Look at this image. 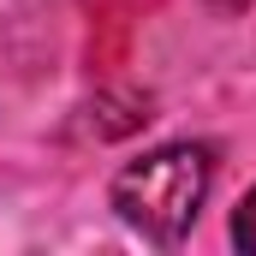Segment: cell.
Wrapping results in <instances>:
<instances>
[{
	"label": "cell",
	"instance_id": "cell-3",
	"mask_svg": "<svg viewBox=\"0 0 256 256\" xmlns=\"http://www.w3.org/2000/svg\"><path fill=\"white\" fill-rule=\"evenodd\" d=\"M214 6H220V12H238V6H250V0H214Z\"/></svg>",
	"mask_w": 256,
	"mask_h": 256
},
{
	"label": "cell",
	"instance_id": "cell-2",
	"mask_svg": "<svg viewBox=\"0 0 256 256\" xmlns=\"http://www.w3.org/2000/svg\"><path fill=\"white\" fill-rule=\"evenodd\" d=\"M232 244H238L244 256H256V185L244 191V202L232 208Z\"/></svg>",
	"mask_w": 256,
	"mask_h": 256
},
{
	"label": "cell",
	"instance_id": "cell-1",
	"mask_svg": "<svg viewBox=\"0 0 256 256\" xmlns=\"http://www.w3.org/2000/svg\"><path fill=\"white\" fill-rule=\"evenodd\" d=\"M214 185V161L202 143H161L114 173V214L149 244H179L196 226V208Z\"/></svg>",
	"mask_w": 256,
	"mask_h": 256
}]
</instances>
